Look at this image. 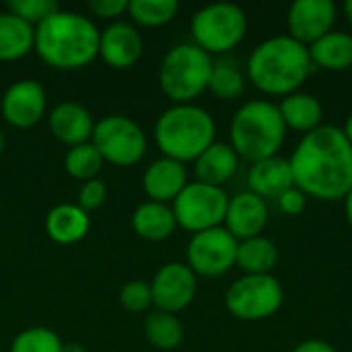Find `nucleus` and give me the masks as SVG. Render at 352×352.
Segmentation results:
<instances>
[{
    "label": "nucleus",
    "mask_w": 352,
    "mask_h": 352,
    "mask_svg": "<svg viewBox=\"0 0 352 352\" xmlns=\"http://www.w3.org/2000/svg\"><path fill=\"white\" fill-rule=\"evenodd\" d=\"M289 163L295 188L307 198L336 202L352 190V144L338 126L322 124L303 134Z\"/></svg>",
    "instance_id": "nucleus-1"
},
{
    "label": "nucleus",
    "mask_w": 352,
    "mask_h": 352,
    "mask_svg": "<svg viewBox=\"0 0 352 352\" xmlns=\"http://www.w3.org/2000/svg\"><path fill=\"white\" fill-rule=\"evenodd\" d=\"M99 35L93 19L60 8L35 27L33 52L54 70H80L99 58Z\"/></svg>",
    "instance_id": "nucleus-2"
},
{
    "label": "nucleus",
    "mask_w": 352,
    "mask_h": 352,
    "mask_svg": "<svg viewBox=\"0 0 352 352\" xmlns=\"http://www.w3.org/2000/svg\"><path fill=\"white\" fill-rule=\"evenodd\" d=\"M314 70L307 45L289 35H274L258 43L245 64L248 80L268 97L297 93Z\"/></svg>",
    "instance_id": "nucleus-3"
},
{
    "label": "nucleus",
    "mask_w": 352,
    "mask_h": 352,
    "mask_svg": "<svg viewBox=\"0 0 352 352\" xmlns=\"http://www.w3.org/2000/svg\"><path fill=\"white\" fill-rule=\"evenodd\" d=\"M153 138L163 157L186 165L194 163L214 142L217 124L200 105H171L157 118Z\"/></svg>",
    "instance_id": "nucleus-4"
},
{
    "label": "nucleus",
    "mask_w": 352,
    "mask_h": 352,
    "mask_svg": "<svg viewBox=\"0 0 352 352\" xmlns=\"http://www.w3.org/2000/svg\"><path fill=\"white\" fill-rule=\"evenodd\" d=\"M287 138V126L278 105L268 99H254L243 103L229 126V144L250 163L278 155Z\"/></svg>",
    "instance_id": "nucleus-5"
},
{
    "label": "nucleus",
    "mask_w": 352,
    "mask_h": 352,
    "mask_svg": "<svg viewBox=\"0 0 352 352\" xmlns=\"http://www.w3.org/2000/svg\"><path fill=\"white\" fill-rule=\"evenodd\" d=\"M212 66V56L198 45L177 43L161 60L159 87L173 105L194 103V99L208 91Z\"/></svg>",
    "instance_id": "nucleus-6"
},
{
    "label": "nucleus",
    "mask_w": 352,
    "mask_h": 352,
    "mask_svg": "<svg viewBox=\"0 0 352 352\" xmlns=\"http://www.w3.org/2000/svg\"><path fill=\"white\" fill-rule=\"evenodd\" d=\"M248 14L233 2H214L194 12L190 21L192 43L208 56L235 50L248 35Z\"/></svg>",
    "instance_id": "nucleus-7"
},
{
    "label": "nucleus",
    "mask_w": 352,
    "mask_h": 352,
    "mask_svg": "<svg viewBox=\"0 0 352 352\" xmlns=\"http://www.w3.org/2000/svg\"><path fill=\"white\" fill-rule=\"evenodd\" d=\"M285 289L274 274H243L225 293L227 311L241 322H262L280 311Z\"/></svg>",
    "instance_id": "nucleus-8"
},
{
    "label": "nucleus",
    "mask_w": 352,
    "mask_h": 352,
    "mask_svg": "<svg viewBox=\"0 0 352 352\" xmlns=\"http://www.w3.org/2000/svg\"><path fill=\"white\" fill-rule=\"evenodd\" d=\"M91 144L99 151L105 163L122 169L138 165L148 148L144 130L122 113H111L95 122Z\"/></svg>",
    "instance_id": "nucleus-9"
},
{
    "label": "nucleus",
    "mask_w": 352,
    "mask_h": 352,
    "mask_svg": "<svg viewBox=\"0 0 352 352\" xmlns=\"http://www.w3.org/2000/svg\"><path fill=\"white\" fill-rule=\"evenodd\" d=\"M229 196L223 188L190 182L184 192L173 200L171 208L177 227L196 235L208 229L223 227L227 214Z\"/></svg>",
    "instance_id": "nucleus-10"
},
{
    "label": "nucleus",
    "mask_w": 352,
    "mask_h": 352,
    "mask_svg": "<svg viewBox=\"0 0 352 352\" xmlns=\"http://www.w3.org/2000/svg\"><path fill=\"white\" fill-rule=\"evenodd\" d=\"M239 241L225 229H208L192 235L186 248V264L196 276L217 278L235 268Z\"/></svg>",
    "instance_id": "nucleus-11"
},
{
    "label": "nucleus",
    "mask_w": 352,
    "mask_h": 352,
    "mask_svg": "<svg viewBox=\"0 0 352 352\" xmlns=\"http://www.w3.org/2000/svg\"><path fill=\"white\" fill-rule=\"evenodd\" d=\"M148 285L153 293V309L175 316L190 307L198 293V276L186 262L163 264Z\"/></svg>",
    "instance_id": "nucleus-12"
},
{
    "label": "nucleus",
    "mask_w": 352,
    "mask_h": 352,
    "mask_svg": "<svg viewBox=\"0 0 352 352\" xmlns=\"http://www.w3.org/2000/svg\"><path fill=\"white\" fill-rule=\"evenodd\" d=\"M0 113L4 122L16 130H29L47 116V93L35 78H23L12 82L2 99Z\"/></svg>",
    "instance_id": "nucleus-13"
},
{
    "label": "nucleus",
    "mask_w": 352,
    "mask_h": 352,
    "mask_svg": "<svg viewBox=\"0 0 352 352\" xmlns=\"http://www.w3.org/2000/svg\"><path fill=\"white\" fill-rule=\"evenodd\" d=\"M336 14L338 10L332 0H297L289 6L287 12V35L309 47L334 31Z\"/></svg>",
    "instance_id": "nucleus-14"
},
{
    "label": "nucleus",
    "mask_w": 352,
    "mask_h": 352,
    "mask_svg": "<svg viewBox=\"0 0 352 352\" xmlns=\"http://www.w3.org/2000/svg\"><path fill=\"white\" fill-rule=\"evenodd\" d=\"M142 35L132 23H109L99 35V58L113 70L132 68L142 56Z\"/></svg>",
    "instance_id": "nucleus-15"
},
{
    "label": "nucleus",
    "mask_w": 352,
    "mask_h": 352,
    "mask_svg": "<svg viewBox=\"0 0 352 352\" xmlns=\"http://www.w3.org/2000/svg\"><path fill=\"white\" fill-rule=\"evenodd\" d=\"M268 219H270L268 202L256 196L254 192L245 190L229 198L223 227L237 241H245L252 237H260L268 225Z\"/></svg>",
    "instance_id": "nucleus-16"
},
{
    "label": "nucleus",
    "mask_w": 352,
    "mask_h": 352,
    "mask_svg": "<svg viewBox=\"0 0 352 352\" xmlns=\"http://www.w3.org/2000/svg\"><path fill=\"white\" fill-rule=\"evenodd\" d=\"M47 124L52 136L68 148L91 142L95 130L91 111L76 101H62L54 105L47 113Z\"/></svg>",
    "instance_id": "nucleus-17"
},
{
    "label": "nucleus",
    "mask_w": 352,
    "mask_h": 352,
    "mask_svg": "<svg viewBox=\"0 0 352 352\" xmlns=\"http://www.w3.org/2000/svg\"><path fill=\"white\" fill-rule=\"evenodd\" d=\"M188 184V167L167 157L155 159L142 173V190L146 198L161 204H173Z\"/></svg>",
    "instance_id": "nucleus-18"
},
{
    "label": "nucleus",
    "mask_w": 352,
    "mask_h": 352,
    "mask_svg": "<svg viewBox=\"0 0 352 352\" xmlns=\"http://www.w3.org/2000/svg\"><path fill=\"white\" fill-rule=\"evenodd\" d=\"M293 186H295V179H293L291 163H289V159H285L280 155L256 161V163H252V167L248 171V190L254 192L256 196L264 198L266 202L276 200Z\"/></svg>",
    "instance_id": "nucleus-19"
},
{
    "label": "nucleus",
    "mask_w": 352,
    "mask_h": 352,
    "mask_svg": "<svg viewBox=\"0 0 352 352\" xmlns=\"http://www.w3.org/2000/svg\"><path fill=\"white\" fill-rule=\"evenodd\" d=\"M91 231V217L76 202L54 206L45 214V233L58 245H74Z\"/></svg>",
    "instance_id": "nucleus-20"
},
{
    "label": "nucleus",
    "mask_w": 352,
    "mask_h": 352,
    "mask_svg": "<svg viewBox=\"0 0 352 352\" xmlns=\"http://www.w3.org/2000/svg\"><path fill=\"white\" fill-rule=\"evenodd\" d=\"M239 167V155L233 151L229 142H212L196 161H194V175L196 182L223 188L227 182L233 179Z\"/></svg>",
    "instance_id": "nucleus-21"
},
{
    "label": "nucleus",
    "mask_w": 352,
    "mask_h": 352,
    "mask_svg": "<svg viewBox=\"0 0 352 352\" xmlns=\"http://www.w3.org/2000/svg\"><path fill=\"white\" fill-rule=\"evenodd\" d=\"M132 229L140 239L151 243L169 239L177 229V221L171 204H161L153 200L138 204L136 210L132 212Z\"/></svg>",
    "instance_id": "nucleus-22"
},
{
    "label": "nucleus",
    "mask_w": 352,
    "mask_h": 352,
    "mask_svg": "<svg viewBox=\"0 0 352 352\" xmlns=\"http://www.w3.org/2000/svg\"><path fill=\"white\" fill-rule=\"evenodd\" d=\"M278 111L283 116L287 130H295L299 134L314 132L316 128L322 126V120H324L322 101L316 95L303 93V91L283 97V101L278 103Z\"/></svg>",
    "instance_id": "nucleus-23"
},
{
    "label": "nucleus",
    "mask_w": 352,
    "mask_h": 352,
    "mask_svg": "<svg viewBox=\"0 0 352 352\" xmlns=\"http://www.w3.org/2000/svg\"><path fill=\"white\" fill-rule=\"evenodd\" d=\"M311 64L330 72H344L352 66V35L346 31H330L309 47Z\"/></svg>",
    "instance_id": "nucleus-24"
},
{
    "label": "nucleus",
    "mask_w": 352,
    "mask_h": 352,
    "mask_svg": "<svg viewBox=\"0 0 352 352\" xmlns=\"http://www.w3.org/2000/svg\"><path fill=\"white\" fill-rule=\"evenodd\" d=\"M35 47V27L12 14L0 12V62H16Z\"/></svg>",
    "instance_id": "nucleus-25"
},
{
    "label": "nucleus",
    "mask_w": 352,
    "mask_h": 352,
    "mask_svg": "<svg viewBox=\"0 0 352 352\" xmlns=\"http://www.w3.org/2000/svg\"><path fill=\"white\" fill-rule=\"evenodd\" d=\"M142 332H144L146 342L153 349L165 352L179 349L186 338L182 320L175 314H167V311H159V309H151L144 316Z\"/></svg>",
    "instance_id": "nucleus-26"
},
{
    "label": "nucleus",
    "mask_w": 352,
    "mask_h": 352,
    "mask_svg": "<svg viewBox=\"0 0 352 352\" xmlns=\"http://www.w3.org/2000/svg\"><path fill=\"white\" fill-rule=\"evenodd\" d=\"M278 248L272 239L260 235L245 241H239L237 245V262L245 274H272V270L278 264Z\"/></svg>",
    "instance_id": "nucleus-27"
},
{
    "label": "nucleus",
    "mask_w": 352,
    "mask_h": 352,
    "mask_svg": "<svg viewBox=\"0 0 352 352\" xmlns=\"http://www.w3.org/2000/svg\"><path fill=\"white\" fill-rule=\"evenodd\" d=\"M248 87V76L239 70V66L231 60H221L214 62L210 80H208V91L221 99V101H235L245 93Z\"/></svg>",
    "instance_id": "nucleus-28"
},
{
    "label": "nucleus",
    "mask_w": 352,
    "mask_h": 352,
    "mask_svg": "<svg viewBox=\"0 0 352 352\" xmlns=\"http://www.w3.org/2000/svg\"><path fill=\"white\" fill-rule=\"evenodd\" d=\"M179 12L177 0H130L128 16L132 25L157 29L171 23Z\"/></svg>",
    "instance_id": "nucleus-29"
},
{
    "label": "nucleus",
    "mask_w": 352,
    "mask_h": 352,
    "mask_svg": "<svg viewBox=\"0 0 352 352\" xmlns=\"http://www.w3.org/2000/svg\"><path fill=\"white\" fill-rule=\"evenodd\" d=\"M105 161L101 159L99 151L91 144H78L66 151L64 155V171L78 182H89V179H97L101 169H103Z\"/></svg>",
    "instance_id": "nucleus-30"
},
{
    "label": "nucleus",
    "mask_w": 352,
    "mask_h": 352,
    "mask_svg": "<svg viewBox=\"0 0 352 352\" xmlns=\"http://www.w3.org/2000/svg\"><path fill=\"white\" fill-rule=\"evenodd\" d=\"M62 346L58 332L45 326H31L12 338L8 352H62Z\"/></svg>",
    "instance_id": "nucleus-31"
},
{
    "label": "nucleus",
    "mask_w": 352,
    "mask_h": 352,
    "mask_svg": "<svg viewBox=\"0 0 352 352\" xmlns=\"http://www.w3.org/2000/svg\"><path fill=\"white\" fill-rule=\"evenodd\" d=\"M118 301L128 314H148L153 309V293L146 280H128L118 295Z\"/></svg>",
    "instance_id": "nucleus-32"
},
{
    "label": "nucleus",
    "mask_w": 352,
    "mask_h": 352,
    "mask_svg": "<svg viewBox=\"0 0 352 352\" xmlns=\"http://www.w3.org/2000/svg\"><path fill=\"white\" fill-rule=\"evenodd\" d=\"M6 10L29 23L31 27H37L54 12H58L60 4L56 0H10L6 4Z\"/></svg>",
    "instance_id": "nucleus-33"
},
{
    "label": "nucleus",
    "mask_w": 352,
    "mask_h": 352,
    "mask_svg": "<svg viewBox=\"0 0 352 352\" xmlns=\"http://www.w3.org/2000/svg\"><path fill=\"white\" fill-rule=\"evenodd\" d=\"M107 200V186L105 182L97 179H89L80 186L78 194H76V204L85 210V212H95L99 210Z\"/></svg>",
    "instance_id": "nucleus-34"
},
{
    "label": "nucleus",
    "mask_w": 352,
    "mask_h": 352,
    "mask_svg": "<svg viewBox=\"0 0 352 352\" xmlns=\"http://www.w3.org/2000/svg\"><path fill=\"white\" fill-rule=\"evenodd\" d=\"M128 4L130 0H91L87 8L91 10L93 16L116 23L120 16L128 14Z\"/></svg>",
    "instance_id": "nucleus-35"
},
{
    "label": "nucleus",
    "mask_w": 352,
    "mask_h": 352,
    "mask_svg": "<svg viewBox=\"0 0 352 352\" xmlns=\"http://www.w3.org/2000/svg\"><path fill=\"white\" fill-rule=\"evenodd\" d=\"M276 202H278L280 212L289 214V217H299L307 208V196L299 188H295V186L291 190H287L283 196H278Z\"/></svg>",
    "instance_id": "nucleus-36"
},
{
    "label": "nucleus",
    "mask_w": 352,
    "mask_h": 352,
    "mask_svg": "<svg viewBox=\"0 0 352 352\" xmlns=\"http://www.w3.org/2000/svg\"><path fill=\"white\" fill-rule=\"evenodd\" d=\"M291 352H336V349L326 342V340H320V338H311V340H303L299 342Z\"/></svg>",
    "instance_id": "nucleus-37"
},
{
    "label": "nucleus",
    "mask_w": 352,
    "mask_h": 352,
    "mask_svg": "<svg viewBox=\"0 0 352 352\" xmlns=\"http://www.w3.org/2000/svg\"><path fill=\"white\" fill-rule=\"evenodd\" d=\"M342 202H344V217H346V221H349L352 229V190L346 194V198Z\"/></svg>",
    "instance_id": "nucleus-38"
},
{
    "label": "nucleus",
    "mask_w": 352,
    "mask_h": 352,
    "mask_svg": "<svg viewBox=\"0 0 352 352\" xmlns=\"http://www.w3.org/2000/svg\"><path fill=\"white\" fill-rule=\"evenodd\" d=\"M62 352H89L87 346H82L80 342H64Z\"/></svg>",
    "instance_id": "nucleus-39"
},
{
    "label": "nucleus",
    "mask_w": 352,
    "mask_h": 352,
    "mask_svg": "<svg viewBox=\"0 0 352 352\" xmlns=\"http://www.w3.org/2000/svg\"><path fill=\"white\" fill-rule=\"evenodd\" d=\"M340 130H342V134L346 136V140L352 144V113H349V118H346V122H344V126H342Z\"/></svg>",
    "instance_id": "nucleus-40"
},
{
    "label": "nucleus",
    "mask_w": 352,
    "mask_h": 352,
    "mask_svg": "<svg viewBox=\"0 0 352 352\" xmlns=\"http://www.w3.org/2000/svg\"><path fill=\"white\" fill-rule=\"evenodd\" d=\"M344 16H346L349 25L352 27V0H349V2L344 4Z\"/></svg>",
    "instance_id": "nucleus-41"
},
{
    "label": "nucleus",
    "mask_w": 352,
    "mask_h": 352,
    "mask_svg": "<svg viewBox=\"0 0 352 352\" xmlns=\"http://www.w3.org/2000/svg\"><path fill=\"white\" fill-rule=\"evenodd\" d=\"M4 146H6V138H4V134H2V130H0V153L4 151Z\"/></svg>",
    "instance_id": "nucleus-42"
}]
</instances>
